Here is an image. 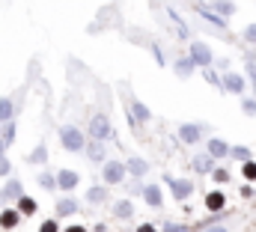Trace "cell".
I'll list each match as a JSON object with an SVG mask.
<instances>
[{
  "instance_id": "1",
  "label": "cell",
  "mask_w": 256,
  "mask_h": 232,
  "mask_svg": "<svg viewBox=\"0 0 256 232\" xmlns=\"http://www.w3.org/2000/svg\"><path fill=\"white\" fill-rule=\"evenodd\" d=\"M60 143H63L68 152H84V146H86L84 131H78L74 125H63L60 128Z\"/></svg>"
},
{
  "instance_id": "2",
  "label": "cell",
  "mask_w": 256,
  "mask_h": 232,
  "mask_svg": "<svg viewBox=\"0 0 256 232\" xmlns=\"http://www.w3.org/2000/svg\"><path fill=\"white\" fill-rule=\"evenodd\" d=\"M90 134H92V140H110L114 137V128H110V119L104 114H96L90 119Z\"/></svg>"
},
{
  "instance_id": "3",
  "label": "cell",
  "mask_w": 256,
  "mask_h": 232,
  "mask_svg": "<svg viewBox=\"0 0 256 232\" xmlns=\"http://www.w3.org/2000/svg\"><path fill=\"white\" fill-rule=\"evenodd\" d=\"M164 182L170 184V190H173V196L179 200V202H185L188 196L194 194V184L188 178H176V176H164Z\"/></svg>"
},
{
  "instance_id": "4",
  "label": "cell",
  "mask_w": 256,
  "mask_h": 232,
  "mask_svg": "<svg viewBox=\"0 0 256 232\" xmlns=\"http://www.w3.org/2000/svg\"><path fill=\"white\" fill-rule=\"evenodd\" d=\"M126 173L128 170L122 161H108L102 170V178H104V184H120V182H126Z\"/></svg>"
},
{
  "instance_id": "5",
  "label": "cell",
  "mask_w": 256,
  "mask_h": 232,
  "mask_svg": "<svg viewBox=\"0 0 256 232\" xmlns=\"http://www.w3.org/2000/svg\"><path fill=\"white\" fill-rule=\"evenodd\" d=\"M188 57H191L200 68H206V66H212V62H214V57H212V48H208L206 42H196V39L191 42V54H188Z\"/></svg>"
},
{
  "instance_id": "6",
  "label": "cell",
  "mask_w": 256,
  "mask_h": 232,
  "mask_svg": "<svg viewBox=\"0 0 256 232\" xmlns=\"http://www.w3.org/2000/svg\"><path fill=\"white\" fill-rule=\"evenodd\" d=\"M244 74H238V72H230V74H224L220 78V90L224 92H236V96H242L244 92Z\"/></svg>"
},
{
  "instance_id": "7",
  "label": "cell",
  "mask_w": 256,
  "mask_h": 232,
  "mask_svg": "<svg viewBox=\"0 0 256 232\" xmlns=\"http://www.w3.org/2000/svg\"><path fill=\"white\" fill-rule=\"evenodd\" d=\"M78 182H80V176L74 173V170H60V173H57V188H63V190L78 188Z\"/></svg>"
},
{
  "instance_id": "8",
  "label": "cell",
  "mask_w": 256,
  "mask_h": 232,
  "mask_svg": "<svg viewBox=\"0 0 256 232\" xmlns=\"http://www.w3.org/2000/svg\"><path fill=\"white\" fill-rule=\"evenodd\" d=\"M179 140H182V143H196V140H200V125H188V122H185V125H179Z\"/></svg>"
},
{
  "instance_id": "9",
  "label": "cell",
  "mask_w": 256,
  "mask_h": 232,
  "mask_svg": "<svg viewBox=\"0 0 256 232\" xmlns=\"http://www.w3.org/2000/svg\"><path fill=\"white\" fill-rule=\"evenodd\" d=\"M143 200H146L152 208H158V206L164 202V196H161V188H158V184H146V188H143Z\"/></svg>"
},
{
  "instance_id": "10",
  "label": "cell",
  "mask_w": 256,
  "mask_h": 232,
  "mask_svg": "<svg viewBox=\"0 0 256 232\" xmlns=\"http://www.w3.org/2000/svg\"><path fill=\"white\" fill-rule=\"evenodd\" d=\"M208 155H212L214 161H218V158H226V155H230V146H226L224 140L212 137V140H208Z\"/></svg>"
},
{
  "instance_id": "11",
  "label": "cell",
  "mask_w": 256,
  "mask_h": 232,
  "mask_svg": "<svg viewBox=\"0 0 256 232\" xmlns=\"http://www.w3.org/2000/svg\"><path fill=\"white\" fill-rule=\"evenodd\" d=\"M194 170H196V173H212V170H214V158H212L208 152H206V155H196V158H194Z\"/></svg>"
},
{
  "instance_id": "12",
  "label": "cell",
  "mask_w": 256,
  "mask_h": 232,
  "mask_svg": "<svg viewBox=\"0 0 256 232\" xmlns=\"http://www.w3.org/2000/svg\"><path fill=\"white\" fill-rule=\"evenodd\" d=\"M126 170L134 178H140V176H146V170H149V164L143 161V158H128V164H126Z\"/></svg>"
},
{
  "instance_id": "13",
  "label": "cell",
  "mask_w": 256,
  "mask_h": 232,
  "mask_svg": "<svg viewBox=\"0 0 256 232\" xmlns=\"http://www.w3.org/2000/svg\"><path fill=\"white\" fill-rule=\"evenodd\" d=\"M194 68H196V62H194L191 57H182V60H176V74L185 80V78H191L194 74Z\"/></svg>"
},
{
  "instance_id": "14",
  "label": "cell",
  "mask_w": 256,
  "mask_h": 232,
  "mask_svg": "<svg viewBox=\"0 0 256 232\" xmlns=\"http://www.w3.org/2000/svg\"><path fill=\"white\" fill-rule=\"evenodd\" d=\"M212 9H214L218 15H224V18L236 15V3H232V0H212Z\"/></svg>"
},
{
  "instance_id": "15",
  "label": "cell",
  "mask_w": 256,
  "mask_h": 232,
  "mask_svg": "<svg viewBox=\"0 0 256 232\" xmlns=\"http://www.w3.org/2000/svg\"><path fill=\"white\" fill-rule=\"evenodd\" d=\"M86 200H90L92 206H98V202H108V188H104V184H96V188H90V190H86Z\"/></svg>"
},
{
  "instance_id": "16",
  "label": "cell",
  "mask_w": 256,
  "mask_h": 232,
  "mask_svg": "<svg viewBox=\"0 0 256 232\" xmlns=\"http://www.w3.org/2000/svg\"><path fill=\"white\" fill-rule=\"evenodd\" d=\"M224 206H226V196H224L220 190H214V194L206 196V208H208V212H220Z\"/></svg>"
},
{
  "instance_id": "17",
  "label": "cell",
  "mask_w": 256,
  "mask_h": 232,
  "mask_svg": "<svg viewBox=\"0 0 256 232\" xmlns=\"http://www.w3.org/2000/svg\"><path fill=\"white\" fill-rule=\"evenodd\" d=\"M86 149V158L90 161H104V146H102V140H92L90 146H84Z\"/></svg>"
},
{
  "instance_id": "18",
  "label": "cell",
  "mask_w": 256,
  "mask_h": 232,
  "mask_svg": "<svg viewBox=\"0 0 256 232\" xmlns=\"http://www.w3.org/2000/svg\"><path fill=\"white\" fill-rule=\"evenodd\" d=\"M131 116L137 119V122H149L152 114H149V108L143 104V102H131Z\"/></svg>"
},
{
  "instance_id": "19",
  "label": "cell",
  "mask_w": 256,
  "mask_h": 232,
  "mask_svg": "<svg viewBox=\"0 0 256 232\" xmlns=\"http://www.w3.org/2000/svg\"><path fill=\"white\" fill-rule=\"evenodd\" d=\"M196 12H200V15H202V18H206V21H212V24H214V27H226V21H224V15H218V12H214V9H202V6H200V9H196Z\"/></svg>"
},
{
  "instance_id": "20",
  "label": "cell",
  "mask_w": 256,
  "mask_h": 232,
  "mask_svg": "<svg viewBox=\"0 0 256 232\" xmlns=\"http://www.w3.org/2000/svg\"><path fill=\"white\" fill-rule=\"evenodd\" d=\"M27 161H30V164H45V161H48V146H45V143H39V146L30 152V158H27Z\"/></svg>"
},
{
  "instance_id": "21",
  "label": "cell",
  "mask_w": 256,
  "mask_h": 232,
  "mask_svg": "<svg viewBox=\"0 0 256 232\" xmlns=\"http://www.w3.org/2000/svg\"><path fill=\"white\" fill-rule=\"evenodd\" d=\"M74 212H78V202H74L72 196L57 202V214H60V218H68V214H74Z\"/></svg>"
},
{
  "instance_id": "22",
  "label": "cell",
  "mask_w": 256,
  "mask_h": 232,
  "mask_svg": "<svg viewBox=\"0 0 256 232\" xmlns=\"http://www.w3.org/2000/svg\"><path fill=\"white\" fill-rule=\"evenodd\" d=\"M114 214H116V218H122V220H128V218L134 214V206H131L128 200H120V202L114 206Z\"/></svg>"
},
{
  "instance_id": "23",
  "label": "cell",
  "mask_w": 256,
  "mask_h": 232,
  "mask_svg": "<svg viewBox=\"0 0 256 232\" xmlns=\"http://www.w3.org/2000/svg\"><path fill=\"white\" fill-rule=\"evenodd\" d=\"M0 140H3L6 146H12V140H15V125H12V119L0 128Z\"/></svg>"
},
{
  "instance_id": "24",
  "label": "cell",
  "mask_w": 256,
  "mask_h": 232,
  "mask_svg": "<svg viewBox=\"0 0 256 232\" xmlns=\"http://www.w3.org/2000/svg\"><path fill=\"white\" fill-rule=\"evenodd\" d=\"M0 226H6V230H12V226H18V212H3L0 214Z\"/></svg>"
},
{
  "instance_id": "25",
  "label": "cell",
  "mask_w": 256,
  "mask_h": 232,
  "mask_svg": "<svg viewBox=\"0 0 256 232\" xmlns=\"http://www.w3.org/2000/svg\"><path fill=\"white\" fill-rule=\"evenodd\" d=\"M15 114V108H12V102L9 98H0V122H9Z\"/></svg>"
},
{
  "instance_id": "26",
  "label": "cell",
  "mask_w": 256,
  "mask_h": 232,
  "mask_svg": "<svg viewBox=\"0 0 256 232\" xmlns=\"http://www.w3.org/2000/svg\"><path fill=\"white\" fill-rule=\"evenodd\" d=\"M202 78H206V84H212L214 90H220V78L212 72V66H206V68H202Z\"/></svg>"
},
{
  "instance_id": "27",
  "label": "cell",
  "mask_w": 256,
  "mask_h": 232,
  "mask_svg": "<svg viewBox=\"0 0 256 232\" xmlns=\"http://www.w3.org/2000/svg\"><path fill=\"white\" fill-rule=\"evenodd\" d=\"M230 155H232V158H238V161H250V149H248V146H232V149H230Z\"/></svg>"
},
{
  "instance_id": "28",
  "label": "cell",
  "mask_w": 256,
  "mask_h": 232,
  "mask_svg": "<svg viewBox=\"0 0 256 232\" xmlns=\"http://www.w3.org/2000/svg\"><path fill=\"white\" fill-rule=\"evenodd\" d=\"M18 208H21L24 214H33V212H36V202H33L30 196H18Z\"/></svg>"
},
{
  "instance_id": "29",
  "label": "cell",
  "mask_w": 256,
  "mask_h": 232,
  "mask_svg": "<svg viewBox=\"0 0 256 232\" xmlns=\"http://www.w3.org/2000/svg\"><path fill=\"white\" fill-rule=\"evenodd\" d=\"M242 176H244L248 182H256V161H244V167H242Z\"/></svg>"
},
{
  "instance_id": "30",
  "label": "cell",
  "mask_w": 256,
  "mask_h": 232,
  "mask_svg": "<svg viewBox=\"0 0 256 232\" xmlns=\"http://www.w3.org/2000/svg\"><path fill=\"white\" fill-rule=\"evenodd\" d=\"M39 184H42L45 190H51V188H57V178H54V176H48V173H42V176H39Z\"/></svg>"
},
{
  "instance_id": "31",
  "label": "cell",
  "mask_w": 256,
  "mask_h": 232,
  "mask_svg": "<svg viewBox=\"0 0 256 232\" xmlns=\"http://www.w3.org/2000/svg\"><path fill=\"white\" fill-rule=\"evenodd\" d=\"M3 194H6V196H21V184H18V182H9Z\"/></svg>"
},
{
  "instance_id": "32",
  "label": "cell",
  "mask_w": 256,
  "mask_h": 232,
  "mask_svg": "<svg viewBox=\"0 0 256 232\" xmlns=\"http://www.w3.org/2000/svg\"><path fill=\"white\" fill-rule=\"evenodd\" d=\"M152 54H155V62H158L161 68L167 66V60H164V51H161V45H152Z\"/></svg>"
},
{
  "instance_id": "33",
  "label": "cell",
  "mask_w": 256,
  "mask_h": 232,
  "mask_svg": "<svg viewBox=\"0 0 256 232\" xmlns=\"http://www.w3.org/2000/svg\"><path fill=\"white\" fill-rule=\"evenodd\" d=\"M244 39H248L250 45H256V24H250V27L244 30Z\"/></svg>"
},
{
  "instance_id": "34",
  "label": "cell",
  "mask_w": 256,
  "mask_h": 232,
  "mask_svg": "<svg viewBox=\"0 0 256 232\" xmlns=\"http://www.w3.org/2000/svg\"><path fill=\"white\" fill-rule=\"evenodd\" d=\"M242 108H244V114H248V116H256V102H254V98H248Z\"/></svg>"
},
{
  "instance_id": "35",
  "label": "cell",
  "mask_w": 256,
  "mask_h": 232,
  "mask_svg": "<svg viewBox=\"0 0 256 232\" xmlns=\"http://www.w3.org/2000/svg\"><path fill=\"white\" fill-rule=\"evenodd\" d=\"M212 176H214V182H230V173L226 170H212Z\"/></svg>"
},
{
  "instance_id": "36",
  "label": "cell",
  "mask_w": 256,
  "mask_h": 232,
  "mask_svg": "<svg viewBox=\"0 0 256 232\" xmlns=\"http://www.w3.org/2000/svg\"><path fill=\"white\" fill-rule=\"evenodd\" d=\"M39 232H57V220H45V224L39 226Z\"/></svg>"
},
{
  "instance_id": "37",
  "label": "cell",
  "mask_w": 256,
  "mask_h": 232,
  "mask_svg": "<svg viewBox=\"0 0 256 232\" xmlns=\"http://www.w3.org/2000/svg\"><path fill=\"white\" fill-rule=\"evenodd\" d=\"M164 232H188V226H179V224H164Z\"/></svg>"
},
{
  "instance_id": "38",
  "label": "cell",
  "mask_w": 256,
  "mask_h": 232,
  "mask_svg": "<svg viewBox=\"0 0 256 232\" xmlns=\"http://www.w3.org/2000/svg\"><path fill=\"white\" fill-rule=\"evenodd\" d=\"M0 176H9V161L0 155Z\"/></svg>"
},
{
  "instance_id": "39",
  "label": "cell",
  "mask_w": 256,
  "mask_h": 232,
  "mask_svg": "<svg viewBox=\"0 0 256 232\" xmlns=\"http://www.w3.org/2000/svg\"><path fill=\"white\" fill-rule=\"evenodd\" d=\"M137 232H158L152 224H143V226H137Z\"/></svg>"
},
{
  "instance_id": "40",
  "label": "cell",
  "mask_w": 256,
  "mask_h": 232,
  "mask_svg": "<svg viewBox=\"0 0 256 232\" xmlns=\"http://www.w3.org/2000/svg\"><path fill=\"white\" fill-rule=\"evenodd\" d=\"M202 232H226V226H206Z\"/></svg>"
},
{
  "instance_id": "41",
  "label": "cell",
  "mask_w": 256,
  "mask_h": 232,
  "mask_svg": "<svg viewBox=\"0 0 256 232\" xmlns=\"http://www.w3.org/2000/svg\"><path fill=\"white\" fill-rule=\"evenodd\" d=\"M66 232H86V230H84V226H68Z\"/></svg>"
},
{
  "instance_id": "42",
  "label": "cell",
  "mask_w": 256,
  "mask_h": 232,
  "mask_svg": "<svg viewBox=\"0 0 256 232\" xmlns=\"http://www.w3.org/2000/svg\"><path fill=\"white\" fill-rule=\"evenodd\" d=\"M3 149H6V143H3V140H0V155H3Z\"/></svg>"
},
{
  "instance_id": "43",
  "label": "cell",
  "mask_w": 256,
  "mask_h": 232,
  "mask_svg": "<svg viewBox=\"0 0 256 232\" xmlns=\"http://www.w3.org/2000/svg\"><path fill=\"white\" fill-rule=\"evenodd\" d=\"M254 86H256V84H254Z\"/></svg>"
}]
</instances>
